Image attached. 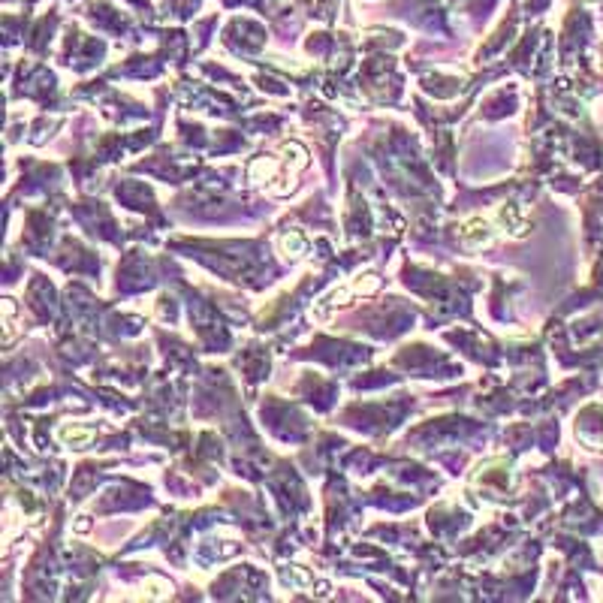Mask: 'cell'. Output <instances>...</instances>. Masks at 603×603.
I'll use <instances>...</instances> for the list:
<instances>
[{"label":"cell","instance_id":"obj_9","mask_svg":"<svg viewBox=\"0 0 603 603\" xmlns=\"http://www.w3.org/2000/svg\"><path fill=\"white\" fill-rule=\"evenodd\" d=\"M284 579H287V582H302V585H311V573L299 570V567H290V570H284Z\"/></svg>","mask_w":603,"mask_h":603},{"label":"cell","instance_id":"obj_1","mask_svg":"<svg viewBox=\"0 0 603 603\" xmlns=\"http://www.w3.org/2000/svg\"><path fill=\"white\" fill-rule=\"evenodd\" d=\"M461 238H465L468 248H486L492 245V238H495V229L486 217H470L465 220V226H461Z\"/></svg>","mask_w":603,"mask_h":603},{"label":"cell","instance_id":"obj_8","mask_svg":"<svg viewBox=\"0 0 603 603\" xmlns=\"http://www.w3.org/2000/svg\"><path fill=\"white\" fill-rule=\"evenodd\" d=\"M145 588H148V597H154V600L169 597V585H166L163 579H157V576H151V579L145 582Z\"/></svg>","mask_w":603,"mask_h":603},{"label":"cell","instance_id":"obj_7","mask_svg":"<svg viewBox=\"0 0 603 603\" xmlns=\"http://www.w3.org/2000/svg\"><path fill=\"white\" fill-rule=\"evenodd\" d=\"M501 220H504V224H510V226H513V236H525V224H522V220L516 217V208H513V205L501 208Z\"/></svg>","mask_w":603,"mask_h":603},{"label":"cell","instance_id":"obj_6","mask_svg":"<svg viewBox=\"0 0 603 603\" xmlns=\"http://www.w3.org/2000/svg\"><path fill=\"white\" fill-rule=\"evenodd\" d=\"M380 290V278L377 275H362V278H356V284H353V293H359V296H371V293H377Z\"/></svg>","mask_w":603,"mask_h":603},{"label":"cell","instance_id":"obj_2","mask_svg":"<svg viewBox=\"0 0 603 603\" xmlns=\"http://www.w3.org/2000/svg\"><path fill=\"white\" fill-rule=\"evenodd\" d=\"M350 296H353V287H335V290H329L326 296H320V299H317V305H314V317L326 320L338 305H347Z\"/></svg>","mask_w":603,"mask_h":603},{"label":"cell","instance_id":"obj_10","mask_svg":"<svg viewBox=\"0 0 603 603\" xmlns=\"http://www.w3.org/2000/svg\"><path fill=\"white\" fill-rule=\"evenodd\" d=\"M76 528H79V531H88V528H90V522L82 516V519H79V525H76Z\"/></svg>","mask_w":603,"mask_h":603},{"label":"cell","instance_id":"obj_4","mask_svg":"<svg viewBox=\"0 0 603 603\" xmlns=\"http://www.w3.org/2000/svg\"><path fill=\"white\" fill-rule=\"evenodd\" d=\"M280 250L290 257V259H302L308 254V238L299 233V229H290V233L280 236Z\"/></svg>","mask_w":603,"mask_h":603},{"label":"cell","instance_id":"obj_3","mask_svg":"<svg viewBox=\"0 0 603 603\" xmlns=\"http://www.w3.org/2000/svg\"><path fill=\"white\" fill-rule=\"evenodd\" d=\"M248 178L254 181V184H269L271 187V181L280 178L278 175V160L275 157H257L254 163L248 166Z\"/></svg>","mask_w":603,"mask_h":603},{"label":"cell","instance_id":"obj_5","mask_svg":"<svg viewBox=\"0 0 603 603\" xmlns=\"http://www.w3.org/2000/svg\"><path fill=\"white\" fill-rule=\"evenodd\" d=\"M57 438L64 440V444H69V447L82 449V447H88L90 440L97 438V431H94V428H79V426H67V428H57Z\"/></svg>","mask_w":603,"mask_h":603}]
</instances>
